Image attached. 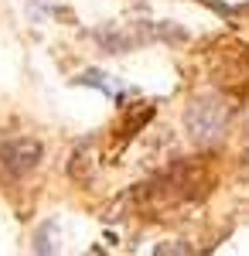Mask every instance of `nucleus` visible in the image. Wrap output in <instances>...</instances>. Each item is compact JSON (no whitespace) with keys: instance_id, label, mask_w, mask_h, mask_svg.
Wrapping results in <instances>:
<instances>
[{"instance_id":"nucleus-1","label":"nucleus","mask_w":249,"mask_h":256,"mask_svg":"<svg viewBox=\"0 0 249 256\" xmlns=\"http://www.w3.org/2000/svg\"><path fill=\"white\" fill-rule=\"evenodd\" d=\"M212 184H215V171H212L208 158H184V160H174L154 181H147L140 198L154 208L194 205L212 192Z\"/></svg>"},{"instance_id":"nucleus-6","label":"nucleus","mask_w":249,"mask_h":256,"mask_svg":"<svg viewBox=\"0 0 249 256\" xmlns=\"http://www.w3.org/2000/svg\"><path fill=\"white\" fill-rule=\"evenodd\" d=\"M242 171L249 174V120H246V147H242Z\"/></svg>"},{"instance_id":"nucleus-5","label":"nucleus","mask_w":249,"mask_h":256,"mask_svg":"<svg viewBox=\"0 0 249 256\" xmlns=\"http://www.w3.org/2000/svg\"><path fill=\"white\" fill-rule=\"evenodd\" d=\"M76 82H78V86H89V89H99L102 96H110L113 102H123V96H126V89H123V86H120L113 76H106V72H96V68H92V72H82Z\"/></svg>"},{"instance_id":"nucleus-4","label":"nucleus","mask_w":249,"mask_h":256,"mask_svg":"<svg viewBox=\"0 0 249 256\" xmlns=\"http://www.w3.org/2000/svg\"><path fill=\"white\" fill-rule=\"evenodd\" d=\"M44 147L34 137H4L0 140V181L4 184H20L28 174L38 171Z\"/></svg>"},{"instance_id":"nucleus-3","label":"nucleus","mask_w":249,"mask_h":256,"mask_svg":"<svg viewBox=\"0 0 249 256\" xmlns=\"http://www.w3.org/2000/svg\"><path fill=\"white\" fill-rule=\"evenodd\" d=\"M92 38L102 44V52L110 55H126V52H136L144 44H154V41H181L184 34L171 28V24H113V28H99Z\"/></svg>"},{"instance_id":"nucleus-2","label":"nucleus","mask_w":249,"mask_h":256,"mask_svg":"<svg viewBox=\"0 0 249 256\" xmlns=\"http://www.w3.org/2000/svg\"><path fill=\"white\" fill-rule=\"evenodd\" d=\"M232 116H236V102L226 92H202L188 102L184 126H188V137L198 147H212L229 134Z\"/></svg>"}]
</instances>
